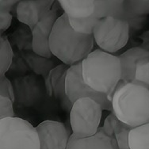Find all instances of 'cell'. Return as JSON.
Here are the masks:
<instances>
[{
    "label": "cell",
    "mask_w": 149,
    "mask_h": 149,
    "mask_svg": "<svg viewBox=\"0 0 149 149\" xmlns=\"http://www.w3.org/2000/svg\"><path fill=\"white\" fill-rule=\"evenodd\" d=\"M93 34H83L72 28L66 14L63 13L55 22L49 38L52 55L71 67L82 63L93 51Z\"/></svg>",
    "instance_id": "1"
},
{
    "label": "cell",
    "mask_w": 149,
    "mask_h": 149,
    "mask_svg": "<svg viewBox=\"0 0 149 149\" xmlns=\"http://www.w3.org/2000/svg\"><path fill=\"white\" fill-rule=\"evenodd\" d=\"M81 63L82 75L86 85L106 95L111 102L115 90L121 81L122 71L118 56L95 49Z\"/></svg>",
    "instance_id": "2"
},
{
    "label": "cell",
    "mask_w": 149,
    "mask_h": 149,
    "mask_svg": "<svg viewBox=\"0 0 149 149\" xmlns=\"http://www.w3.org/2000/svg\"><path fill=\"white\" fill-rule=\"evenodd\" d=\"M113 111L119 120L135 128L149 120V89L129 82L120 81L111 101Z\"/></svg>",
    "instance_id": "3"
},
{
    "label": "cell",
    "mask_w": 149,
    "mask_h": 149,
    "mask_svg": "<svg viewBox=\"0 0 149 149\" xmlns=\"http://www.w3.org/2000/svg\"><path fill=\"white\" fill-rule=\"evenodd\" d=\"M0 149H40L37 129L22 118L0 120Z\"/></svg>",
    "instance_id": "4"
},
{
    "label": "cell",
    "mask_w": 149,
    "mask_h": 149,
    "mask_svg": "<svg viewBox=\"0 0 149 149\" xmlns=\"http://www.w3.org/2000/svg\"><path fill=\"white\" fill-rule=\"evenodd\" d=\"M102 108L91 98L78 99L70 112V123L72 134L79 138L92 136L99 129Z\"/></svg>",
    "instance_id": "5"
},
{
    "label": "cell",
    "mask_w": 149,
    "mask_h": 149,
    "mask_svg": "<svg viewBox=\"0 0 149 149\" xmlns=\"http://www.w3.org/2000/svg\"><path fill=\"white\" fill-rule=\"evenodd\" d=\"M129 33L130 27L128 22L107 17L96 24L93 30V37L101 50L111 54L126 45Z\"/></svg>",
    "instance_id": "6"
},
{
    "label": "cell",
    "mask_w": 149,
    "mask_h": 149,
    "mask_svg": "<svg viewBox=\"0 0 149 149\" xmlns=\"http://www.w3.org/2000/svg\"><path fill=\"white\" fill-rule=\"evenodd\" d=\"M58 3L75 31L83 34H93L94 28L99 22L93 18L95 0H60Z\"/></svg>",
    "instance_id": "7"
},
{
    "label": "cell",
    "mask_w": 149,
    "mask_h": 149,
    "mask_svg": "<svg viewBox=\"0 0 149 149\" xmlns=\"http://www.w3.org/2000/svg\"><path fill=\"white\" fill-rule=\"evenodd\" d=\"M66 94L69 100L74 104L78 99L88 97L100 104L104 110L113 111L112 103L107 96L91 89L84 82L82 75V63L71 66L66 78Z\"/></svg>",
    "instance_id": "8"
},
{
    "label": "cell",
    "mask_w": 149,
    "mask_h": 149,
    "mask_svg": "<svg viewBox=\"0 0 149 149\" xmlns=\"http://www.w3.org/2000/svg\"><path fill=\"white\" fill-rule=\"evenodd\" d=\"M57 11V7L52 6V10L40 18L31 31L33 52L47 59H50L52 56L49 49V38L55 22L60 17H58Z\"/></svg>",
    "instance_id": "9"
},
{
    "label": "cell",
    "mask_w": 149,
    "mask_h": 149,
    "mask_svg": "<svg viewBox=\"0 0 149 149\" xmlns=\"http://www.w3.org/2000/svg\"><path fill=\"white\" fill-rule=\"evenodd\" d=\"M40 149H67L69 133L64 124L55 120H45L37 127Z\"/></svg>",
    "instance_id": "10"
},
{
    "label": "cell",
    "mask_w": 149,
    "mask_h": 149,
    "mask_svg": "<svg viewBox=\"0 0 149 149\" xmlns=\"http://www.w3.org/2000/svg\"><path fill=\"white\" fill-rule=\"evenodd\" d=\"M53 0H22L16 6L17 20L33 30L37 22L53 6Z\"/></svg>",
    "instance_id": "11"
},
{
    "label": "cell",
    "mask_w": 149,
    "mask_h": 149,
    "mask_svg": "<svg viewBox=\"0 0 149 149\" xmlns=\"http://www.w3.org/2000/svg\"><path fill=\"white\" fill-rule=\"evenodd\" d=\"M69 68L66 64H60L55 67L45 77V80L48 95L60 99L63 109L71 112L73 104L66 94V78Z\"/></svg>",
    "instance_id": "12"
},
{
    "label": "cell",
    "mask_w": 149,
    "mask_h": 149,
    "mask_svg": "<svg viewBox=\"0 0 149 149\" xmlns=\"http://www.w3.org/2000/svg\"><path fill=\"white\" fill-rule=\"evenodd\" d=\"M67 149H119L114 136H109L100 127L96 134L79 138L72 134Z\"/></svg>",
    "instance_id": "13"
},
{
    "label": "cell",
    "mask_w": 149,
    "mask_h": 149,
    "mask_svg": "<svg viewBox=\"0 0 149 149\" xmlns=\"http://www.w3.org/2000/svg\"><path fill=\"white\" fill-rule=\"evenodd\" d=\"M149 57V52L141 47H134L128 49L118 56L121 66V81L132 83L137 62L141 59Z\"/></svg>",
    "instance_id": "14"
},
{
    "label": "cell",
    "mask_w": 149,
    "mask_h": 149,
    "mask_svg": "<svg viewBox=\"0 0 149 149\" xmlns=\"http://www.w3.org/2000/svg\"><path fill=\"white\" fill-rule=\"evenodd\" d=\"M129 143L130 149H149V122L130 130Z\"/></svg>",
    "instance_id": "15"
},
{
    "label": "cell",
    "mask_w": 149,
    "mask_h": 149,
    "mask_svg": "<svg viewBox=\"0 0 149 149\" xmlns=\"http://www.w3.org/2000/svg\"><path fill=\"white\" fill-rule=\"evenodd\" d=\"M14 52L11 45L6 36L1 35L0 37V76L5 75L13 61Z\"/></svg>",
    "instance_id": "16"
},
{
    "label": "cell",
    "mask_w": 149,
    "mask_h": 149,
    "mask_svg": "<svg viewBox=\"0 0 149 149\" xmlns=\"http://www.w3.org/2000/svg\"><path fill=\"white\" fill-rule=\"evenodd\" d=\"M26 60L29 64L32 70L37 74H43L44 77L47 76L49 72L52 70L53 63L49 61V59L42 57L37 54H28L26 56Z\"/></svg>",
    "instance_id": "17"
},
{
    "label": "cell",
    "mask_w": 149,
    "mask_h": 149,
    "mask_svg": "<svg viewBox=\"0 0 149 149\" xmlns=\"http://www.w3.org/2000/svg\"><path fill=\"white\" fill-rule=\"evenodd\" d=\"M124 6L129 15L139 17L149 15V0H126Z\"/></svg>",
    "instance_id": "18"
},
{
    "label": "cell",
    "mask_w": 149,
    "mask_h": 149,
    "mask_svg": "<svg viewBox=\"0 0 149 149\" xmlns=\"http://www.w3.org/2000/svg\"><path fill=\"white\" fill-rule=\"evenodd\" d=\"M132 83L149 89V57L141 59L137 62Z\"/></svg>",
    "instance_id": "19"
},
{
    "label": "cell",
    "mask_w": 149,
    "mask_h": 149,
    "mask_svg": "<svg viewBox=\"0 0 149 149\" xmlns=\"http://www.w3.org/2000/svg\"><path fill=\"white\" fill-rule=\"evenodd\" d=\"M132 127L120 121L114 131V138L119 149H130L129 143V132Z\"/></svg>",
    "instance_id": "20"
},
{
    "label": "cell",
    "mask_w": 149,
    "mask_h": 149,
    "mask_svg": "<svg viewBox=\"0 0 149 149\" xmlns=\"http://www.w3.org/2000/svg\"><path fill=\"white\" fill-rule=\"evenodd\" d=\"M13 103L14 102L8 97L0 96V120L15 118Z\"/></svg>",
    "instance_id": "21"
},
{
    "label": "cell",
    "mask_w": 149,
    "mask_h": 149,
    "mask_svg": "<svg viewBox=\"0 0 149 149\" xmlns=\"http://www.w3.org/2000/svg\"><path fill=\"white\" fill-rule=\"evenodd\" d=\"M0 96L8 97L13 102H15V95L11 82L5 75L0 76Z\"/></svg>",
    "instance_id": "22"
},
{
    "label": "cell",
    "mask_w": 149,
    "mask_h": 149,
    "mask_svg": "<svg viewBox=\"0 0 149 149\" xmlns=\"http://www.w3.org/2000/svg\"><path fill=\"white\" fill-rule=\"evenodd\" d=\"M120 120L118 119L113 113H111L106 117L104 121L102 129L106 134L109 136H114V131L118 125L120 124Z\"/></svg>",
    "instance_id": "23"
},
{
    "label": "cell",
    "mask_w": 149,
    "mask_h": 149,
    "mask_svg": "<svg viewBox=\"0 0 149 149\" xmlns=\"http://www.w3.org/2000/svg\"><path fill=\"white\" fill-rule=\"evenodd\" d=\"M12 18L13 16L10 14V12L0 11V33L1 35H3V32H5L6 29L11 25Z\"/></svg>",
    "instance_id": "24"
},
{
    "label": "cell",
    "mask_w": 149,
    "mask_h": 149,
    "mask_svg": "<svg viewBox=\"0 0 149 149\" xmlns=\"http://www.w3.org/2000/svg\"><path fill=\"white\" fill-rule=\"evenodd\" d=\"M18 3L17 0H0V11L10 12L13 6Z\"/></svg>",
    "instance_id": "25"
},
{
    "label": "cell",
    "mask_w": 149,
    "mask_h": 149,
    "mask_svg": "<svg viewBox=\"0 0 149 149\" xmlns=\"http://www.w3.org/2000/svg\"><path fill=\"white\" fill-rule=\"evenodd\" d=\"M141 39L142 40L141 48L149 52V30L144 32L143 34L141 35Z\"/></svg>",
    "instance_id": "26"
},
{
    "label": "cell",
    "mask_w": 149,
    "mask_h": 149,
    "mask_svg": "<svg viewBox=\"0 0 149 149\" xmlns=\"http://www.w3.org/2000/svg\"><path fill=\"white\" fill-rule=\"evenodd\" d=\"M148 122H149V120H148ZM148 122H147V123H148Z\"/></svg>",
    "instance_id": "27"
}]
</instances>
